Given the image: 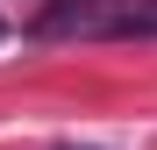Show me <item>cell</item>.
<instances>
[{"mask_svg":"<svg viewBox=\"0 0 157 150\" xmlns=\"http://www.w3.org/2000/svg\"><path fill=\"white\" fill-rule=\"evenodd\" d=\"M36 43H86V36H157V0H50L29 21Z\"/></svg>","mask_w":157,"mask_h":150,"instance_id":"1","label":"cell"},{"mask_svg":"<svg viewBox=\"0 0 157 150\" xmlns=\"http://www.w3.org/2000/svg\"><path fill=\"white\" fill-rule=\"evenodd\" d=\"M0 36H7V29H0Z\"/></svg>","mask_w":157,"mask_h":150,"instance_id":"2","label":"cell"}]
</instances>
